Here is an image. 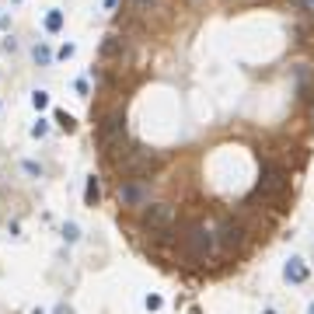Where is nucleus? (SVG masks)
Returning a JSON list of instances; mask_svg holds the SVG:
<instances>
[{
    "label": "nucleus",
    "instance_id": "nucleus-5",
    "mask_svg": "<svg viewBox=\"0 0 314 314\" xmlns=\"http://www.w3.org/2000/svg\"><path fill=\"white\" fill-rule=\"evenodd\" d=\"M115 199H119V206H126V210H143V206L150 203V182H143V178H126V182H119Z\"/></svg>",
    "mask_w": 314,
    "mask_h": 314
},
{
    "label": "nucleus",
    "instance_id": "nucleus-16",
    "mask_svg": "<svg viewBox=\"0 0 314 314\" xmlns=\"http://www.w3.org/2000/svg\"><path fill=\"white\" fill-rule=\"evenodd\" d=\"M63 237H67V241H77V237H80V231L74 227V224H67V227H63Z\"/></svg>",
    "mask_w": 314,
    "mask_h": 314
},
{
    "label": "nucleus",
    "instance_id": "nucleus-10",
    "mask_svg": "<svg viewBox=\"0 0 314 314\" xmlns=\"http://www.w3.org/2000/svg\"><path fill=\"white\" fill-rule=\"evenodd\" d=\"M283 276H286L290 283H307V265H304V258H290L286 269H283Z\"/></svg>",
    "mask_w": 314,
    "mask_h": 314
},
{
    "label": "nucleus",
    "instance_id": "nucleus-14",
    "mask_svg": "<svg viewBox=\"0 0 314 314\" xmlns=\"http://www.w3.org/2000/svg\"><path fill=\"white\" fill-rule=\"evenodd\" d=\"M56 122H60V126H63L67 133H70V129L77 126V122H74V115H67V112H56Z\"/></svg>",
    "mask_w": 314,
    "mask_h": 314
},
{
    "label": "nucleus",
    "instance_id": "nucleus-13",
    "mask_svg": "<svg viewBox=\"0 0 314 314\" xmlns=\"http://www.w3.org/2000/svg\"><path fill=\"white\" fill-rule=\"evenodd\" d=\"M49 60H53V53H49L46 46H35V63H42V67H46Z\"/></svg>",
    "mask_w": 314,
    "mask_h": 314
},
{
    "label": "nucleus",
    "instance_id": "nucleus-17",
    "mask_svg": "<svg viewBox=\"0 0 314 314\" xmlns=\"http://www.w3.org/2000/svg\"><path fill=\"white\" fill-rule=\"evenodd\" d=\"M46 133H49V126H46V122H42V119H39V122H35V126H32V136H46Z\"/></svg>",
    "mask_w": 314,
    "mask_h": 314
},
{
    "label": "nucleus",
    "instance_id": "nucleus-8",
    "mask_svg": "<svg viewBox=\"0 0 314 314\" xmlns=\"http://www.w3.org/2000/svg\"><path fill=\"white\" fill-rule=\"evenodd\" d=\"M126 49H129L126 35L108 32V35L101 39V46H98V56H101V60H122V56H126Z\"/></svg>",
    "mask_w": 314,
    "mask_h": 314
},
{
    "label": "nucleus",
    "instance_id": "nucleus-18",
    "mask_svg": "<svg viewBox=\"0 0 314 314\" xmlns=\"http://www.w3.org/2000/svg\"><path fill=\"white\" fill-rule=\"evenodd\" d=\"M115 4H119V0H105V7H115Z\"/></svg>",
    "mask_w": 314,
    "mask_h": 314
},
{
    "label": "nucleus",
    "instance_id": "nucleus-22",
    "mask_svg": "<svg viewBox=\"0 0 314 314\" xmlns=\"http://www.w3.org/2000/svg\"><path fill=\"white\" fill-rule=\"evenodd\" d=\"M14 4H18V0H14Z\"/></svg>",
    "mask_w": 314,
    "mask_h": 314
},
{
    "label": "nucleus",
    "instance_id": "nucleus-21",
    "mask_svg": "<svg viewBox=\"0 0 314 314\" xmlns=\"http://www.w3.org/2000/svg\"><path fill=\"white\" fill-rule=\"evenodd\" d=\"M265 314H276V311H265Z\"/></svg>",
    "mask_w": 314,
    "mask_h": 314
},
{
    "label": "nucleus",
    "instance_id": "nucleus-20",
    "mask_svg": "<svg viewBox=\"0 0 314 314\" xmlns=\"http://www.w3.org/2000/svg\"><path fill=\"white\" fill-rule=\"evenodd\" d=\"M307 314H314V304H311V307H307Z\"/></svg>",
    "mask_w": 314,
    "mask_h": 314
},
{
    "label": "nucleus",
    "instance_id": "nucleus-12",
    "mask_svg": "<svg viewBox=\"0 0 314 314\" xmlns=\"http://www.w3.org/2000/svg\"><path fill=\"white\" fill-rule=\"evenodd\" d=\"M60 28H63V11H49V14H46V32L56 35Z\"/></svg>",
    "mask_w": 314,
    "mask_h": 314
},
{
    "label": "nucleus",
    "instance_id": "nucleus-3",
    "mask_svg": "<svg viewBox=\"0 0 314 314\" xmlns=\"http://www.w3.org/2000/svg\"><path fill=\"white\" fill-rule=\"evenodd\" d=\"M217 251V241L213 231L206 224H192L185 234H182V255L192 258V262H210V255Z\"/></svg>",
    "mask_w": 314,
    "mask_h": 314
},
{
    "label": "nucleus",
    "instance_id": "nucleus-7",
    "mask_svg": "<svg viewBox=\"0 0 314 314\" xmlns=\"http://www.w3.org/2000/svg\"><path fill=\"white\" fill-rule=\"evenodd\" d=\"M143 227L147 231H171V224H175V206H168V203H147L143 210Z\"/></svg>",
    "mask_w": 314,
    "mask_h": 314
},
{
    "label": "nucleus",
    "instance_id": "nucleus-6",
    "mask_svg": "<svg viewBox=\"0 0 314 314\" xmlns=\"http://www.w3.org/2000/svg\"><path fill=\"white\" fill-rule=\"evenodd\" d=\"M213 241H217L220 255H234L237 248L244 244V227H241L237 220H231V217H224L220 227H217V234H213Z\"/></svg>",
    "mask_w": 314,
    "mask_h": 314
},
{
    "label": "nucleus",
    "instance_id": "nucleus-2",
    "mask_svg": "<svg viewBox=\"0 0 314 314\" xmlns=\"http://www.w3.org/2000/svg\"><path fill=\"white\" fill-rule=\"evenodd\" d=\"M115 168L126 178H147V175H154L161 168V154L147 150V147H126L122 154L115 157Z\"/></svg>",
    "mask_w": 314,
    "mask_h": 314
},
{
    "label": "nucleus",
    "instance_id": "nucleus-11",
    "mask_svg": "<svg viewBox=\"0 0 314 314\" xmlns=\"http://www.w3.org/2000/svg\"><path fill=\"white\" fill-rule=\"evenodd\" d=\"M98 199H101V185H98V175H91L87 185H84V203L87 206H98Z\"/></svg>",
    "mask_w": 314,
    "mask_h": 314
},
{
    "label": "nucleus",
    "instance_id": "nucleus-4",
    "mask_svg": "<svg viewBox=\"0 0 314 314\" xmlns=\"http://www.w3.org/2000/svg\"><path fill=\"white\" fill-rule=\"evenodd\" d=\"M286 185H290V175H286V168L283 164H276V161H262V178H258V185H255V196H262V199H283V192H286Z\"/></svg>",
    "mask_w": 314,
    "mask_h": 314
},
{
    "label": "nucleus",
    "instance_id": "nucleus-9",
    "mask_svg": "<svg viewBox=\"0 0 314 314\" xmlns=\"http://www.w3.org/2000/svg\"><path fill=\"white\" fill-rule=\"evenodd\" d=\"M293 80H297V98L300 101H314V77L307 67H297L293 70Z\"/></svg>",
    "mask_w": 314,
    "mask_h": 314
},
{
    "label": "nucleus",
    "instance_id": "nucleus-19",
    "mask_svg": "<svg viewBox=\"0 0 314 314\" xmlns=\"http://www.w3.org/2000/svg\"><path fill=\"white\" fill-rule=\"evenodd\" d=\"M56 314H70V307H60V311H56Z\"/></svg>",
    "mask_w": 314,
    "mask_h": 314
},
{
    "label": "nucleus",
    "instance_id": "nucleus-1",
    "mask_svg": "<svg viewBox=\"0 0 314 314\" xmlns=\"http://www.w3.org/2000/svg\"><path fill=\"white\" fill-rule=\"evenodd\" d=\"M94 140H98V150L101 157L115 161L129 147V129H126V112L122 108H112L98 119V129H94Z\"/></svg>",
    "mask_w": 314,
    "mask_h": 314
},
{
    "label": "nucleus",
    "instance_id": "nucleus-15",
    "mask_svg": "<svg viewBox=\"0 0 314 314\" xmlns=\"http://www.w3.org/2000/svg\"><path fill=\"white\" fill-rule=\"evenodd\" d=\"M32 105H35V108H46V105H49V94H46V91H35V94H32Z\"/></svg>",
    "mask_w": 314,
    "mask_h": 314
}]
</instances>
